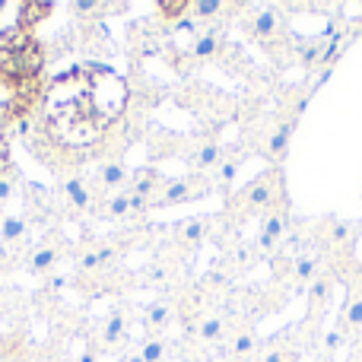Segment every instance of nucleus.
Segmentation results:
<instances>
[{
  "instance_id": "obj_13",
  "label": "nucleus",
  "mask_w": 362,
  "mask_h": 362,
  "mask_svg": "<svg viewBox=\"0 0 362 362\" xmlns=\"http://www.w3.org/2000/svg\"><path fill=\"white\" fill-rule=\"evenodd\" d=\"M219 51H223V35H219V32H204V35H197L191 45V54L197 57V61H213Z\"/></svg>"
},
{
  "instance_id": "obj_25",
  "label": "nucleus",
  "mask_w": 362,
  "mask_h": 362,
  "mask_svg": "<svg viewBox=\"0 0 362 362\" xmlns=\"http://www.w3.org/2000/svg\"><path fill=\"white\" fill-rule=\"evenodd\" d=\"M235 172H238V159H226V163H219L216 165V185L229 187L232 178H235Z\"/></svg>"
},
{
  "instance_id": "obj_17",
  "label": "nucleus",
  "mask_w": 362,
  "mask_h": 362,
  "mask_svg": "<svg viewBox=\"0 0 362 362\" xmlns=\"http://www.w3.org/2000/svg\"><path fill=\"white\" fill-rule=\"evenodd\" d=\"M223 325L226 321L219 318V315H200L197 318V337L204 340V344H216V340L223 337Z\"/></svg>"
},
{
  "instance_id": "obj_20",
  "label": "nucleus",
  "mask_w": 362,
  "mask_h": 362,
  "mask_svg": "<svg viewBox=\"0 0 362 362\" xmlns=\"http://www.w3.org/2000/svg\"><path fill=\"white\" fill-rule=\"evenodd\" d=\"M327 293H331V276H327V274H321L318 280H312V283H308V305H312V308L325 305Z\"/></svg>"
},
{
  "instance_id": "obj_2",
  "label": "nucleus",
  "mask_w": 362,
  "mask_h": 362,
  "mask_svg": "<svg viewBox=\"0 0 362 362\" xmlns=\"http://www.w3.org/2000/svg\"><path fill=\"white\" fill-rule=\"evenodd\" d=\"M45 48L32 32L10 29L0 35V86H23L42 80Z\"/></svg>"
},
{
  "instance_id": "obj_9",
  "label": "nucleus",
  "mask_w": 362,
  "mask_h": 362,
  "mask_svg": "<svg viewBox=\"0 0 362 362\" xmlns=\"http://www.w3.org/2000/svg\"><path fill=\"white\" fill-rule=\"evenodd\" d=\"M57 261H61V245L45 242V245H38L29 257H25V270H29V274H35V276H45L48 270H54Z\"/></svg>"
},
{
  "instance_id": "obj_8",
  "label": "nucleus",
  "mask_w": 362,
  "mask_h": 362,
  "mask_svg": "<svg viewBox=\"0 0 362 362\" xmlns=\"http://www.w3.org/2000/svg\"><path fill=\"white\" fill-rule=\"evenodd\" d=\"M127 178H131V175H127V165L121 163V159H102L99 172H95V178H93V187H95V194L102 197V191L124 187Z\"/></svg>"
},
{
  "instance_id": "obj_11",
  "label": "nucleus",
  "mask_w": 362,
  "mask_h": 362,
  "mask_svg": "<svg viewBox=\"0 0 362 362\" xmlns=\"http://www.w3.org/2000/svg\"><path fill=\"white\" fill-rule=\"evenodd\" d=\"M325 274V264H321V257L318 255H308V251H302V255H296L293 257V276L299 283H312V280H318V276Z\"/></svg>"
},
{
  "instance_id": "obj_4",
  "label": "nucleus",
  "mask_w": 362,
  "mask_h": 362,
  "mask_svg": "<svg viewBox=\"0 0 362 362\" xmlns=\"http://www.w3.org/2000/svg\"><path fill=\"white\" fill-rule=\"evenodd\" d=\"M245 32H248L251 38H257L264 48H270L274 42H280L283 19L276 10H257V13H251V16H245Z\"/></svg>"
},
{
  "instance_id": "obj_14",
  "label": "nucleus",
  "mask_w": 362,
  "mask_h": 362,
  "mask_svg": "<svg viewBox=\"0 0 362 362\" xmlns=\"http://www.w3.org/2000/svg\"><path fill=\"white\" fill-rule=\"evenodd\" d=\"M255 350H257V337L248 331V327H242V331L232 334V340H229V356L235 359V362L248 359Z\"/></svg>"
},
{
  "instance_id": "obj_21",
  "label": "nucleus",
  "mask_w": 362,
  "mask_h": 362,
  "mask_svg": "<svg viewBox=\"0 0 362 362\" xmlns=\"http://www.w3.org/2000/svg\"><path fill=\"white\" fill-rule=\"evenodd\" d=\"M187 6H191V0H159L156 10L163 19H169V23H175V19L187 16Z\"/></svg>"
},
{
  "instance_id": "obj_5",
  "label": "nucleus",
  "mask_w": 362,
  "mask_h": 362,
  "mask_svg": "<svg viewBox=\"0 0 362 362\" xmlns=\"http://www.w3.org/2000/svg\"><path fill=\"white\" fill-rule=\"evenodd\" d=\"M61 197L67 200V206L74 213H89L99 194H95V187H93V181H89V178L67 175V178H64V185H61Z\"/></svg>"
},
{
  "instance_id": "obj_1",
  "label": "nucleus",
  "mask_w": 362,
  "mask_h": 362,
  "mask_svg": "<svg viewBox=\"0 0 362 362\" xmlns=\"http://www.w3.org/2000/svg\"><path fill=\"white\" fill-rule=\"evenodd\" d=\"M131 86L105 64H80L45 86L29 146L51 169H76L89 156L118 159L112 140L127 144L124 131Z\"/></svg>"
},
{
  "instance_id": "obj_23",
  "label": "nucleus",
  "mask_w": 362,
  "mask_h": 362,
  "mask_svg": "<svg viewBox=\"0 0 362 362\" xmlns=\"http://www.w3.org/2000/svg\"><path fill=\"white\" fill-rule=\"evenodd\" d=\"M16 169L13 165H6V169H0V206L6 204V200L16 194Z\"/></svg>"
},
{
  "instance_id": "obj_19",
  "label": "nucleus",
  "mask_w": 362,
  "mask_h": 362,
  "mask_svg": "<svg viewBox=\"0 0 362 362\" xmlns=\"http://www.w3.org/2000/svg\"><path fill=\"white\" fill-rule=\"evenodd\" d=\"M344 331H362V293H353L344 305Z\"/></svg>"
},
{
  "instance_id": "obj_3",
  "label": "nucleus",
  "mask_w": 362,
  "mask_h": 362,
  "mask_svg": "<svg viewBox=\"0 0 362 362\" xmlns=\"http://www.w3.org/2000/svg\"><path fill=\"white\" fill-rule=\"evenodd\" d=\"M206 187H210V181H206V175H197V172H191V175H185V178H178V181H165L163 194H159V197L153 200V206L187 204V200L204 197Z\"/></svg>"
},
{
  "instance_id": "obj_26",
  "label": "nucleus",
  "mask_w": 362,
  "mask_h": 362,
  "mask_svg": "<svg viewBox=\"0 0 362 362\" xmlns=\"http://www.w3.org/2000/svg\"><path fill=\"white\" fill-rule=\"evenodd\" d=\"M261 362H296V353L286 350V346H276V350H267V353H264Z\"/></svg>"
},
{
  "instance_id": "obj_22",
  "label": "nucleus",
  "mask_w": 362,
  "mask_h": 362,
  "mask_svg": "<svg viewBox=\"0 0 362 362\" xmlns=\"http://www.w3.org/2000/svg\"><path fill=\"white\" fill-rule=\"evenodd\" d=\"M172 321V305L169 302H153L150 308H146V325L150 327H165Z\"/></svg>"
},
{
  "instance_id": "obj_15",
  "label": "nucleus",
  "mask_w": 362,
  "mask_h": 362,
  "mask_svg": "<svg viewBox=\"0 0 362 362\" xmlns=\"http://www.w3.org/2000/svg\"><path fill=\"white\" fill-rule=\"evenodd\" d=\"M232 6L229 4H219V0H194L191 6H187V16L200 19V23H213V19H219V13H229Z\"/></svg>"
},
{
  "instance_id": "obj_7",
  "label": "nucleus",
  "mask_w": 362,
  "mask_h": 362,
  "mask_svg": "<svg viewBox=\"0 0 362 362\" xmlns=\"http://www.w3.org/2000/svg\"><path fill=\"white\" fill-rule=\"evenodd\" d=\"M296 121L299 118H293V115H286L283 121H276L274 124V131H270V137L264 140V156L270 159V163H283L286 159V150H289V140H293V131H296Z\"/></svg>"
},
{
  "instance_id": "obj_27",
  "label": "nucleus",
  "mask_w": 362,
  "mask_h": 362,
  "mask_svg": "<svg viewBox=\"0 0 362 362\" xmlns=\"http://www.w3.org/2000/svg\"><path fill=\"white\" fill-rule=\"evenodd\" d=\"M344 337H346L344 327H337V331H331L325 337V346H327V350H337V346H344Z\"/></svg>"
},
{
  "instance_id": "obj_12",
  "label": "nucleus",
  "mask_w": 362,
  "mask_h": 362,
  "mask_svg": "<svg viewBox=\"0 0 362 362\" xmlns=\"http://www.w3.org/2000/svg\"><path fill=\"white\" fill-rule=\"evenodd\" d=\"M204 238H206V219L204 216H191V219H185V223L178 226V242L187 245V248L204 245Z\"/></svg>"
},
{
  "instance_id": "obj_16",
  "label": "nucleus",
  "mask_w": 362,
  "mask_h": 362,
  "mask_svg": "<svg viewBox=\"0 0 362 362\" xmlns=\"http://www.w3.org/2000/svg\"><path fill=\"white\" fill-rule=\"evenodd\" d=\"M25 238V219L23 216H4L0 219V242L19 245Z\"/></svg>"
},
{
  "instance_id": "obj_30",
  "label": "nucleus",
  "mask_w": 362,
  "mask_h": 362,
  "mask_svg": "<svg viewBox=\"0 0 362 362\" xmlns=\"http://www.w3.org/2000/svg\"><path fill=\"white\" fill-rule=\"evenodd\" d=\"M4 315H6V296L0 293V318H4Z\"/></svg>"
},
{
  "instance_id": "obj_18",
  "label": "nucleus",
  "mask_w": 362,
  "mask_h": 362,
  "mask_svg": "<svg viewBox=\"0 0 362 362\" xmlns=\"http://www.w3.org/2000/svg\"><path fill=\"white\" fill-rule=\"evenodd\" d=\"M121 337H124V315L115 312L112 318L102 325L99 340H102V346H115V344H121Z\"/></svg>"
},
{
  "instance_id": "obj_6",
  "label": "nucleus",
  "mask_w": 362,
  "mask_h": 362,
  "mask_svg": "<svg viewBox=\"0 0 362 362\" xmlns=\"http://www.w3.org/2000/svg\"><path fill=\"white\" fill-rule=\"evenodd\" d=\"M286 235H289V216H286V206H280V210H270L264 216L257 245H261V251H274L286 242Z\"/></svg>"
},
{
  "instance_id": "obj_10",
  "label": "nucleus",
  "mask_w": 362,
  "mask_h": 362,
  "mask_svg": "<svg viewBox=\"0 0 362 362\" xmlns=\"http://www.w3.org/2000/svg\"><path fill=\"white\" fill-rule=\"evenodd\" d=\"M223 163V146L216 144V140H204V144H197V150H194L191 156V165L197 175H206L210 169H216V165Z\"/></svg>"
},
{
  "instance_id": "obj_24",
  "label": "nucleus",
  "mask_w": 362,
  "mask_h": 362,
  "mask_svg": "<svg viewBox=\"0 0 362 362\" xmlns=\"http://www.w3.org/2000/svg\"><path fill=\"white\" fill-rule=\"evenodd\" d=\"M140 356H144V362H163L165 359V344L159 337H150L144 340V346H140Z\"/></svg>"
},
{
  "instance_id": "obj_29",
  "label": "nucleus",
  "mask_w": 362,
  "mask_h": 362,
  "mask_svg": "<svg viewBox=\"0 0 362 362\" xmlns=\"http://www.w3.org/2000/svg\"><path fill=\"white\" fill-rule=\"evenodd\" d=\"M121 362H144V356H140V353H127V356L121 359Z\"/></svg>"
},
{
  "instance_id": "obj_28",
  "label": "nucleus",
  "mask_w": 362,
  "mask_h": 362,
  "mask_svg": "<svg viewBox=\"0 0 362 362\" xmlns=\"http://www.w3.org/2000/svg\"><path fill=\"white\" fill-rule=\"evenodd\" d=\"M6 156H10V144H6V131L0 127V169H6Z\"/></svg>"
}]
</instances>
